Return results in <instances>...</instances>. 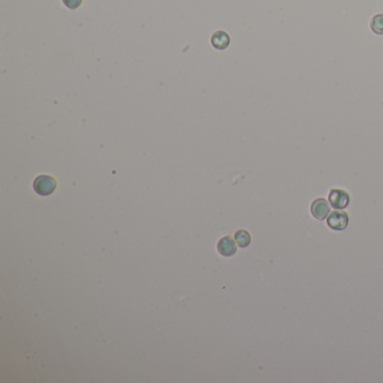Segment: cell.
Returning <instances> with one entry per match:
<instances>
[{
  "label": "cell",
  "instance_id": "cell-3",
  "mask_svg": "<svg viewBox=\"0 0 383 383\" xmlns=\"http://www.w3.org/2000/svg\"><path fill=\"white\" fill-rule=\"evenodd\" d=\"M348 224V216L344 212H333L327 218V225L334 231L345 229Z\"/></svg>",
  "mask_w": 383,
  "mask_h": 383
},
{
  "label": "cell",
  "instance_id": "cell-7",
  "mask_svg": "<svg viewBox=\"0 0 383 383\" xmlns=\"http://www.w3.org/2000/svg\"><path fill=\"white\" fill-rule=\"evenodd\" d=\"M235 241L240 247H246L251 243V235L247 231L240 229L235 233Z\"/></svg>",
  "mask_w": 383,
  "mask_h": 383
},
{
  "label": "cell",
  "instance_id": "cell-9",
  "mask_svg": "<svg viewBox=\"0 0 383 383\" xmlns=\"http://www.w3.org/2000/svg\"><path fill=\"white\" fill-rule=\"evenodd\" d=\"M62 2L70 9H76L82 4V0H62Z\"/></svg>",
  "mask_w": 383,
  "mask_h": 383
},
{
  "label": "cell",
  "instance_id": "cell-4",
  "mask_svg": "<svg viewBox=\"0 0 383 383\" xmlns=\"http://www.w3.org/2000/svg\"><path fill=\"white\" fill-rule=\"evenodd\" d=\"M310 210H312V214L316 219L323 220L328 216L330 212V205L326 199L318 198L312 203V208H310Z\"/></svg>",
  "mask_w": 383,
  "mask_h": 383
},
{
  "label": "cell",
  "instance_id": "cell-8",
  "mask_svg": "<svg viewBox=\"0 0 383 383\" xmlns=\"http://www.w3.org/2000/svg\"><path fill=\"white\" fill-rule=\"evenodd\" d=\"M371 30L373 31L377 35H383V15L379 14L375 15L373 18L371 19Z\"/></svg>",
  "mask_w": 383,
  "mask_h": 383
},
{
  "label": "cell",
  "instance_id": "cell-1",
  "mask_svg": "<svg viewBox=\"0 0 383 383\" xmlns=\"http://www.w3.org/2000/svg\"><path fill=\"white\" fill-rule=\"evenodd\" d=\"M57 188V181L49 175H40L34 181V190L40 196H49Z\"/></svg>",
  "mask_w": 383,
  "mask_h": 383
},
{
  "label": "cell",
  "instance_id": "cell-6",
  "mask_svg": "<svg viewBox=\"0 0 383 383\" xmlns=\"http://www.w3.org/2000/svg\"><path fill=\"white\" fill-rule=\"evenodd\" d=\"M229 43H231V38L226 32L218 31L214 33L212 36L213 46L217 49H225L229 45Z\"/></svg>",
  "mask_w": 383,
  "mask_h": 383
},
{
  "label": "cell",
  "instance_id": "cell-5",
  "mask_svg": "<svg viewBox=\"0 0 383 383\" xmlns=\"http://www.w3.org/2000/svg\"><path fill=\"white\" fill-rule=\"evenodd\" d=\"M217 249L223 257H232L236 253V243L231 236H225L218 242Z\"/></svg>",
  "mask_w": 383,
  "mask_h": 383
},
{
  "label": "cell",
  "instance_id": "cell-2",
  "mask_svg": "<svg viewBox=\"0 0 383 383\" xmlns=\"http://www.w3.org/2000/svg\"><path fill=\"white\" fill-rule=\"evenodd\" d=\"M329 203L335 209H344L348 206L349 196L346 191L341 189H333L329 193Z\"/></svg>",
  "mask_w": 383,
  "mask_h": 383
}]
</instances>
